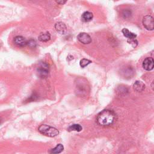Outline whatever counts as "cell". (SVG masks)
Returning <instances> with one entry per match:
<instances>
[{"mask_svg":"<svg viewBox=\"0 0 154 154\" xmlns=\"http://www.w3.org/2000/svg\"><path fill=\"white\" fill-rule=\"evenodd\" d=\"M78 40L84 45L89 44L91 42V38L89 34L86 32H81L77 36Z\"/></svg>","mask_w":154,"mask_h":154,"instance_id":"cell-5","label":"cell"},{"mask_svg":"<svg viewBox=\"0 0 154 154\" xmlns=\"http://www.w3.org/2000/svg\"><path fill=\"white\" fill-rule=\"evenodd\" d=\"M133 88L137 92H141L145 88V85L141 81H137L133 85Z\"/></svg>","mask_w":154,"mask_h":154,"instance_id":"cell-9","label":"cell"},{"mask_svg":"<svg viewBox=\"0 0 154 154\" xmlns=\"http://www.w3.org/2000/svg\"><path fill=\"white\" fill-rule=\"evenodd\" d=\"M131 14V12L128 10H124L122 12V15L124 18H128L130 17Z\"/></svg>","mask_w":154,"mask_h":154,"instance_id":"cell-18","label":"cell"},{"mask_svg":"<svg viewBox=\"0 0 154 154\" xmlns=\"http://www.w3.org/2000/svg\"><path fill=\"white\" fill-rule=\"evenodd\" d=\"M38 38L42 42H47L51 39V34L48 32H41L39 34Z\"/></svg>","mask_w":154,"mask_h":154,"instance_id":"cell-11","label":"cell"},{"mask_svg":"<svg viewBox=\"0 0 154 154\" xmlns=\"http://www.w3.org/2000/svg\"><path fill=\"white\" fill-rule=\"evenodd\" d=\"M93 14L91 12H90V11H85L84 13H82L81 16L82 20L85 22H88L91 21L93 19Z\"/></svg>","mask_w":154,"mask_h":154,"instance_id":"cell-10","label":"cell"},{"mask_svg":"<svg viewBox=\"0 0 154 154\" xmlns=\"http://www.w3.org/2000/svg\"><path fill=\"white\" fill-rule=\"evenodd\" d=\"M57 2L58 3V4H64V3H66V1H57Z\"/></svg>","mask_w":154,"mask_h":154,"instance_id":"cell-20","label":"cell"},{"mask_svg":"<svg viewBox=\"0 0 154 154\" xmlns=\"http://www.w3.org/2000/svg\"><path fill=\"white\" fill-rule=\"evenodd\" d=\"M154 61L153 59L151 57H147L143 62V67L147 71L152 70L153 69Z\"/></svg>","mask_w":154,"mask_h":154,"instance_id":"cell-6","label":"cell"},{"mask_svg":"<svg viewBox=\"0 0 154 154\" xmlns=\"http://www.w3.org/2000/svg\"><path fill=\"white\" fill-rule=\"evenodd\" d=\"M55 28L56 31L61 34H65L67 32L66 25L61 22L56 23V24L55 25Z\"/></svg>","mask_w":154,"mask_h":154,"instance_id":"cell-8","label":"cell"},{"mask_svg":"<svg viewBox=\"0 0 154 154\" xmlns=\"http://www.w3.org/2000/svg\"><path fill=\"white\" fill-rule=\"evenodd\" d=\"M14 42L15 45L19 47H25L27 45V40L22 36L17 35L14 37Z\"/></svg>","mask_w":154,"mask_h":154,"instance_id":"cell-7","label":"cell"},{"mask_svg":"<svg viewBox=\"0 0 154 154\" xmlns=\"http://www.w3.org/2000/svg\"><path fill=\"white\" fill-rule=\"evenodd\" d=\"M37 98V95L35 94V93H33L29 97H28L26 101V102H32V101H34L35 100H36Z\"/></svg>","mask_w":154,"mask_h":154,"instance_id":"cell-19","label":"cell"},{"mask_svg":"<svg viewBox=\"0 0 154 154\" xmlns=\"http://www.w3.org/2000/svg\"><path fill=\"white\" fill-rule=\"evenodd\" d=\"M128 42L131 44L133 47H136L138 45V42L135 38H132V39H128Z\"/></svg>","mask_w":154,"mask_h":154,"instance_id":"cell-17","label":"cell"},{"mask_svg":"<svg viewBox=\"0 0 154 154\" xmlns=\"http://www.w3.org/2000/svg\"><path fill=\"white\" fill-rule=\"evenodd\" d=\"M27 45L31 48H34L36 46V42L33 39H30L27 41Z\"/></svg>","mask_w":154,"mask_h":154,"instance_id":"cell-16","label":"cell"},{"mask_svg":"<svg viewBox=\"0 0 154 154\" xmlns=\"http://www.w3.org/2000/svg\"><path fill=\"white\" fill-rule=\"evenodd\" d=\"M0 123H1V119H0Z\"/></svg>","mask_w":154,"mask_h":154,"instance_id":"cell-21","label":"cell"},{"mask_svg":"<svg viewBox=\"0 0 154 154\" xmlns=\"http://www.w3.org/2000/svg\"><path fill=\"white\" fill-rule=\"evenodd\" d=\"M64 150V147L61 144H57L54 148L50 150V153L51 154H58L62 152Z\"/></svg>","mask_w":154,"mask_h":154,"instance_id":"cell-12","label":"cell"},{"mask_svg":"<svg viewBox=\"0 0 154 154\" xmlns=\"http://www.w3.org/2000/svg\"><path fill=\"white\" fill-rule=\"evenodd\" d=\"M49 65L45 62H40L38 64V66L37 68L38 76L42 79L48 77L49 74Z\"/></svg>","mask_w":154,"mask_h":154,"instance_id":"cell-3","label":"cell"},{"mask_svg":"<svg viewBox=\"0 0 154 154\" xmlns=\"http://www.w3.org/2000/svg\"><path fill=\"white\" fill-rule=\"evenodd\" d=\"M116 114L111 110L105 109L101 111L97 117V123L103 126L112 125L116 121Z\"/></svg>","mask_w":154,"mask_h":154,"instance_id":"cell-1","label":"cell"},{"mask_svg":"<svg viewBox=\"0 0 154 154\" xmlns=\"http://www.w3.org/2000/svg\"><path fill=\"white\" fill-rule=\"evenodd\" d=\"M38 131L40 134L50 137H54L59 134V131L57 129L46 125L40 126Z\"/></svg>","mask_w":154,"mask_h":154,"instance_id":"cell-2","label":"cell"},{"mask_svg":"<svg viewBox=\"0 0 154 154\" xmlns=\"http://www.w3.org/2000/svg\"><path fill=\"white\" fill-rule=\"evenodd\" d=\"M143 24L144 28L150 31H152L154 28L153 18L150 15H146L143 19Z\"/></svg>","mask_w":154,"mask_h":154,"instance_id":"cell-4","label":"cell"},{"mask_svg":"<svg viewBox=\"0 0 154 154\" xmlns=\"http://www.w3.org/2000/svg\"><path fill=\"white\" fill-rule=\"evenodd\" d=\"M82 129V127L79 125V124H73L70 125L67 130L69 131H77V132H80Z\"/></svg>","mask_w":154,"mask_h":154,"instance_id":"cell-14","label":"cell"},{"mask_svg":"<svg viewBox=\"0 0 154 154\" xmlns=\"http://www.w3.org/2000/svg\"><path fill=\"white\" fill-rule=\"evenodd\" d=\"M91 63V61L88 60V59H85V58H83L80 61L79 64L81 66V67H85V66H88L89 64H90Z\"/></svg>","mask_w":154,"mask_h":154,"instance_id":"cell-15","label":"cell"},{"mask_svg":"<svg viewBox=\"0 0 154 154\" xmlns=\"http://www.w3.org/2000/svg\"><path fill=\"white\" fill-rule=\"evenodd\" d=\"M122 31V33L123 34L124 36L128 38V39L135 38L137 37V35L129 31L127 28H123Z\"/></svg>","mask_w":154,"mask_h":154,"instance_id":"cell-13","label":"cell"}]
</instances>
